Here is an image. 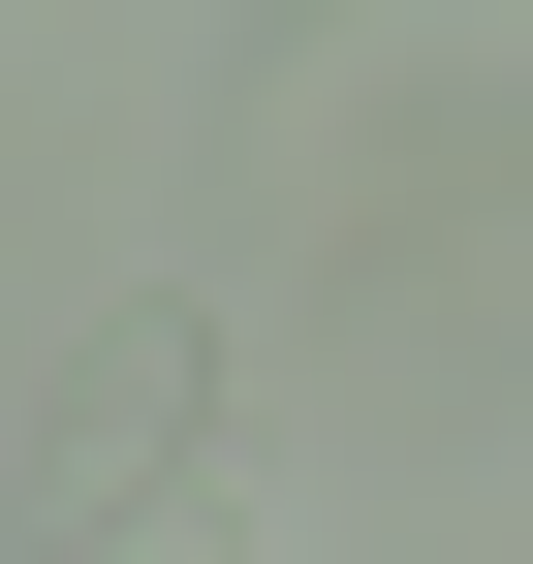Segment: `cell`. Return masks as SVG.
Wrapping results in <instances>:
<instances>
[{"instance_id": "1", "label": "cell", "mask_w": 533, "mask_h": 564, "mask_svg": "<svg viewBox=\"0 0 533 564\" xmlns=\"http://www.w3.org/2000/svg\"><path fill=\"white\" fill-rule=\"evenodd\" d=\"M188 470H220V345H188V314H95L63 408H32V470H0V533H32V564H126Z\"/></svg>"}]
</instances>
